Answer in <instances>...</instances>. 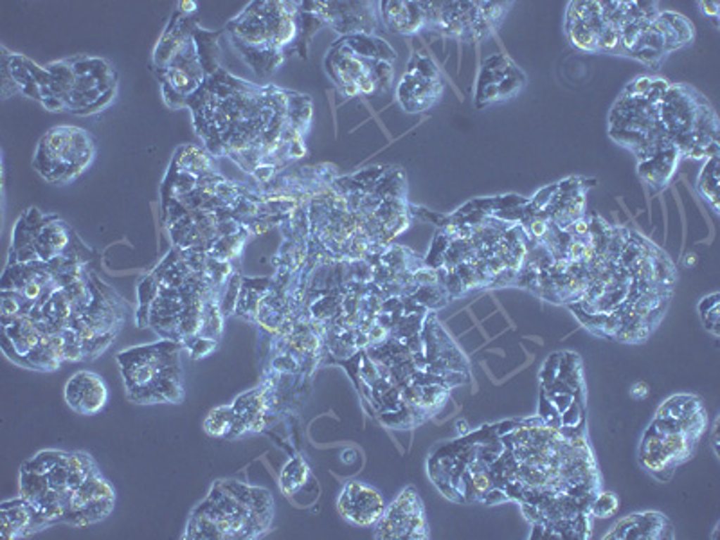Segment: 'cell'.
Returning <instances> with one entry per match:
<instances>
[{
  "label": "cell",
  "instance_id": "cell-14",
  "mask_svg": "<svg viewBox=\"0 0 720 540\" xmlns=\"http://www.w3.org/2000/svg\"><path fill=\"white\" fill-rule=\"evenodd\" d=\"M224 413V407L220 409L213 410L209 418L206 420V431L211 436H224L225 432L232 431V410L229 409V415H222Z\"/></svg>",
  "mask_w": 720,
  "mask_h": 540
},
{
  "label": "cell",
  "instance_id": "cell-13",
  "mask_svg": "<svg viewBox=\"0 0 720 540\" xmlns=\"http://www.w3.org/2000/svg\"><path fill=\"white\" fill-rule=\"evenodd\" d=\"M596 51H605V53H623L621 49V31L612 25L603 24L602 31L598 33V42H596Z\"/></svg>",
  "mask_w": 720,
  "mask_h": 540
},
{
  "label": "cell",
  "instance_id": "cell-8",
  "mask_svg": "<svg viewBox=\"0 0 720 540\" xmlns=\"http://www.w3.org/2000/svg\"><path fill=\"white\" fill-rule=\"evenodd\" d=\"M603 27L602 17H590L587 20L578 22H566V33L571 44L578 51L583 53H598L596 51V42H598V33Z\"/></svg>",
  "mask_w": 720,
  "mask_h": 540
},
{
  "label": "cell",
  "instance_id": "cell-4",
  "mask_svg": "<svg viewBox=\"0 0 720 540\" xmlns=\"http://www.w3.org/2000/svg\"><path fill=\"white\" fill-rule=\"evenodd\" d=\"M427 524L419 497L412 488H407L398 499L386 508L379 520L377 539H427Z\"/></svg>",
  "mask_w": 720,
  "mask_h": 540
},
{
  "label": "cell",
  "instance_id": "cell-17",
  "mask_svg": "<svg viewBox=\"0 0 720 540\" xmlns=\"http://www.w3.org/2000/svg\"><path fill=\"white\" fill-rule=\"evenodd\" d=\"M477 101H479V106L499 101V87H497V83H490V85L483 87V89H477Z\"/></svg>",
  "mask_w": 720,
  "mask_h": 540
},
{
  "label": "cell",
  "instance_id": "cell-3",
  "mask_svg": "<svg viewBox=\"0 0 720 540\" xmlns=\"http://www.w3.org/2000/svg\"><path fill=\"white\" fill-rule=\"evenodd\" d=\"M115 506V494L110 483L99 472H94L82 486L74 490L67 504L63 522L70 526H90L110 515Z\"/></svg>",
  "mask_w": 720,
  "mask_h": 540
},
{
  "label": "cell",
  "instance_id": "cell-23",
  "mask_svg": "<svg viewBox=\"0 0 720 540\" xmlns=\"http://www.w3.org/2000/svg\"><path fill=\"white\" fill-rule=\"evenodd\" d=\"M528 339H531V341H535V342H537V344H541V346L544 344V342H542V339H538V337H528Z\"/></svg>",
  "mask_w": 720,
  "mask_h": 540
},
{
  "label": "cell",
  "instance_id": "cell-18",
  "mask_svg": "<svg viewBox=\"0 0 720 540\" xmlns=\"http://www.w3.org/2000/svg\"><path fill=\"white\" fill-rule=\"evenodd\" d=\"M699 8L702 9V13L706 15V17L713 18V20H716L719 18V2H699Z\"/></svg>",
  "mask_w": 720,
  "mask_h": 540
},
{
  "label": "cell",
  "instance_id": "cell-22",
  "mask_svg": "<svg viewBox=\"0 0 720 540\" xmlns=\"http://www.w3.org/2000/svg\"><path fill=\"white\" fill-rule=\"evenodd\" d=\"M490 353H495V355H503V357H505V351H503V349H490Z\"/></svg>",
  "mask_w": 720,
  "mask_h": 540
},
{
  "label": "cell",
  "instance_id": "cell-19",
  "mask_svg": "<svg viewBox=\"0 0 720 540\" xmlns=\"http://www.w3.org/2000/svg\"><path fill=\"white\" fill-rule=\"evenodd\" d=\"M648 393H650V389H648V386L645 382L632 384V387H631V396H632V398L643 400L645 396H648Z\"/></svg>",
  "mask_w": 720,
  "mask_h": 540
},
{
  "label": "cell",
  "instance_id": "cell-11",
  "mask_svg": "<svg viewBox=\"0 0 720 540\" xmlns=\"http://www.w3.org/2000/svg\"><path fill=\"white\" fill-rule=\"evenodd\" d=\"M699 312H700V317H702V322L704 326L709 329V332L715 335V337H719V319H720V313H719V294H712V296L708 297H704L702 301H700V305H699Z\"/></svg>",
  "mask_w": 720,
  "mask_h": 540
},
{
  "label": "cell",
  "instance_id": "cell-21",
  "mask_svg": "<svg viewBox=\"0 0 720 540\" xmlns=\"http://www.w3.org/2000/svg\"><path fill=\"white\" fill-rule=\"evenodd\" d=\"M456 427H457V431H460L461 434H467V432H468L467 423H465V422H457V423H456Z\"/></svg>",
  "mask_w": 720,
  "mask_h": 540
},
{
  "label": "cell",
  "instance_id": "cell-9",
  "mask_svg": "<svg viewBox=\"0 0 720 540\" xmlns=\"http://www.w3.org/2000/svg\"><path fill=\"white\" fill-rule=\"evenodd\" d=\"M699 191L716 215L719 213V155L706 158V164L699 175Z\"/></svg>",
  "mask_w": 720,
  "mask_h": 540
},
{
  "label": "cell",
  "instance_id": "cell-20",
  "mask_svg": "<svg viewBox=\"0 0 720 540\" xmlns=\"http://www.w3.org/2000/svg\"><path fill=\"white\" fill-rule=\"evenodd\" d=\"M683 265L686 268L695 267V265H697V254H695V252H688L686 256H684V260H683Z\"/></svg>",
  "mask_w": 720,
  "mask_h": 540
},
{
  "label": "cell",
  "instance_id": "cell-2",
  "mask_svg": "<svg viewBox=\"0 0 720 540\" xmlns=\"http://www.w3.org/2000/svg\"><path fill=\"white\" fill-rule=\"evenodd\" d=\"M96 146L89 132L76 126H54L42 137L34 168L47 182L67 184L77 179L92 163Z\"/></svg>",
  "mask_w": 720,
  "mask_h": 540
},
{
  "label": "cell",
  "instance_id": "cell-15",
  "mask_svg": "<svg viewBox=\"0 0 720 540\" xmlns=\"http://www.w3.org/2000/svg\"><path fill=\"white\" fill-rule=\"evenodd\" d=\"M619 499L612 491H602L590 504V512L596 517H610L618 512Z\"/></svg>",
  "mask_w": 720,
  "mask_h": 540
},
{
  "label": "cell",
  "instance_id": "cell-12",
  "mask_svg": "<svg viewBox=\"0 0 720 540\" xmlns=\"http://www.w3.org/2000/svg\"><path fill=\"white\" fill-rule=\"evenodd\" d=\"M524 85H526V76L522 74V70H519L517 67L512 65L510 67L508 73H506V76L503 77L499 83H497V87H499V101L515 96V94H517Z\"/></svg>",
  "mask_w": 720,
  "mask_h": 540
},
{
  "label": "cell",
  "instance_id": "cell-1",
  "mask_svg": "<svg viewBox=\"0 0 720 540\" xmlns=\"http://www.w3.org/2000/svg\"><path fill=\"white\" fill-rule=\"evenodd\" d=\"M128 355L127 364L122 362V375L135 402H179L182 398L177 351H168L163 344L132 349Z\"/></svg>",
  "mask_w": 720,
  "mask_h": 540
},
{
  "label": "cell",
  "instance_id": "cell-6",
  "mask_svg": "<svg viewBox=\"0 0 720 540\" xmlns=\"http://www.w3.org/2000/svg\"><path fill=\"white\" fill-rule=\"evenodd\" d=\"M65 402L77 415L92 416L108 402V386L105 378L92 371H77L67 380Z\"/></svg>",
  "mask_w": 720,
  "mask_h": 540
},
{
  "label": "cell",
  "instance_id": "cell-5",
  "mask_svg": "<svg viewBox=\"0 0 720 540\" xmlns=\"http://www.w3.org/2000/svg\"><path fill=\"white\" fill-rule=\"evenodd\" d=\"M337 510L342 519L351 526L370 528L382 519L386 503L379 490L360 481H351L342 488L337 499Z\"/></svg>",
  "mask_w": 720,
  "mask_h": 540
},
{
  "label": "cell",
  "instance_id": "cell-7",
  "mask_svg": "<svg viewBox=\"0 0 720 540\" xmlns=\"http://www.w3.org/2000/svg\"><path fill=\"white\" fill-rule=\"evenodd\" d=\"M49 524L38 513L33 504L25 499H13L2 504V536L18 539L33 532H40Z\"/></svg>",
  "mask_w": 720,
  "mask_h": 540
},
{
  "label": "cell",
  "instance_id": "cell-16",
  "mask_svg": "<svg viewBox=\"0 0 720 540\" xmlns=\"http://www.w3.org/2000/svg\"><path fill=\"white\" fill-rule=\"evenodd\" d=\"M477 11H479V17L483 18L486 24H490L492 27H495L499 24V20L505 17L506 9L510 8V2H476Z\"/></svg>",
  "mask_w": 720,
  "mask_h": 540
},
{
  "label": "cell",
  "instance_id": "cell-10",
  "mask_svg": "<svg viewBox=\"0 0 720 540\" xmlns=\"http://www.w3.org/2000/svg\"><path fill=\"white\" fill-rule=\"evenodd\" d=\"M657 18H659V20L663 22L667 27H670L671 31L677 34V38H679V42L683 44V47L688 44H692L693 38H695V29H693V24L688 20L684 15H681V13L659 11Z\"/></svg>",
  "mask_w": 720,
  "mask_h": 540
}]
</instances>
